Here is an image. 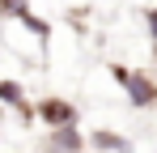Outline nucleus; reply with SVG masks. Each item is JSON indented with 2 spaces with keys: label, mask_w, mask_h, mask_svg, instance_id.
<instances>
[{
  "label": "nucleus",
  "mask_w": 157,
  "mask_h": 153,
  "mask_svg": "<svg viewBox=\"0 0 157 153\" xmlns=\"http://www.w3.org/2000/svg\"><path fill=\"white\" fill-rule=\"evenodd\" d=\"M110 76L128 89V102H132V106H140V111L157 106V81L144 73V68H123V64H110Z\"/></svg>",
  "instance_id": "f257e3e1"
},
{
  "label": "nucleus",
  "mask_w": 157,
  "mask_h": 153,
  "mask_svg": "<svg viewBox=\"0 0 157 153\" xmlns=\"http://www.w3.org/2000/svg\"><path fill=\"white\" fill-rule=\"evenodd\" d=\"M34 115H43L51 128H64V124H77V106L72 102H64V98H43L38 102V111Z\"/></svg>",
  "instance_id": "f03ea898"
},
{
  "label": "nucleus",
  "mask_w": 157,
  "mask_h": 153,
  "mask_svg": "<svg viewBox=\"0 0 157 153\" xmlns=\"http://www.w3.org/2000/svg\"><path fill=\"white\" fill-rule=\"evenodd\" d=\"M89 145H94L98 153H132V140L119 136V132H110V128H98V132L89 136Z\"/></svg>",
  "instance_id": "7ed1b4c3"
},
{
  "label": "nucleus",
  "mask_w": 157,
  "mask_h": 153,
  "mask_svg": "<svg viewBox=\"0 0 157 153\" xmlns=\"http://www.w3.org/2000/svg\"><path fill=\"white\" fill-rule=\"evenodd\" d=\"M0 102L17 111V106L26 102V89H21V81H9V76H4V81H0Z\"/></svg>",
  "instance_id": "20e7f679"
},
{
  "label": "nucleus",
  "mask_w": 157,
  "mask_h": 153,
  "mask_svg": "<svg viewBox=\"0 0 157 153\" xmlns=\"http://www.w3.org/2000/svg\"><path fill=\"white\" fill-rule=\"evenodd\" d=\"M17 22L26 26L30 34H38V38H51V26L43 22V17H38V13H30V9H26V13H21V17H17Z\"/></svg>",
  "instance_id": "39448f33"
},
{
  "label": "nucleus",
  "mask_w": 157,
  "mask_h": 153,
  "mask_svg": "<svg viewBox=\"0 0 157 153\" xmlns=\"http://www.w3.org/2000/svg\"><path fill=\"white\" fill-rule=\"evenodd\" d=\"M26 9H30L26 0H0V17H21Z\"/></svg>",
  "instance_id": "423d86ee"
},
{
  "label": "nucleus",
  "mask_w": 157,
  "mask_h": 153,
  "mask_svg": "<svg viewBox=\"0 0 157 153\" xmlns=\"http://www.w3.org/2000/svg\"><path fill=\"white\" fill-rule=\"evenodd\" d=\"M144 22H149V34H153V43H157V4L144 13Z\"/></svg>",
  "instance_id": "0eeeda50"
}]
</instances>
